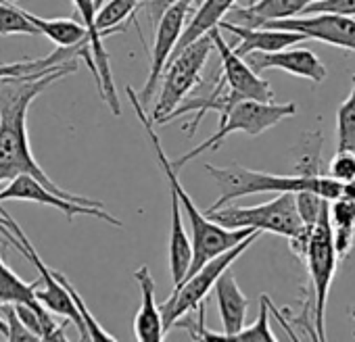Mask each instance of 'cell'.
I'll return each instance as SVG.
<instances>
[{"instance_id": "1", "label": "cell", "mask_w": 355, "mask_h": 342, "mask_svg": "<svg viewBox=\"0 0 355 342\" xmlns=\"http://www.w3.org/2000/svg\"><path fill=\"white\" fill-rule=\"evenodd\" d=\"M78 63H65L51 73L42 78H28V80H0V184L11 182L13 178L28 174L42 182L46 188H51L55 195L90 205V207H105L101 201L67 192L61 186H57L46 171L38 165L32 146H30V136H28V109L34 102L38 94H42L46 88H51L57 80L76 73Z\"/></svg>"}, {"instance_id": "2", "label": "cell", "mask_w": 355, "mask_h": 342, "mask_svg": "<svg viewBox=\"0 0 355 342\" xmlns=\"http://www.w3.org/2000/svg\"><path fill=\"white\" fill-rule=\"evenodd\" d=\"M125 92H128V98H130V102H132V107H134V111H136L138 121L142 123V127H144V132H146V136H148V140H150V146H153L155 156H157V161H159V165H161V169H163V174H165V178H167V184L175 190L178 199H180V207L187 211L189 224L193 226V238H191V244H193V261H191V267H189V273H187V276H191V273L197 271L203 263H207V261L214 259L216 255H220V253L232 249L234 244H239L243 238H247V236L253 234L255 230H251V228H224V226L216 224L214 219H209L203 211L197 209V205L193 203V199L189 197V192H187L184 186L180 184V178H178V169H173L169 156L165 154V150H163V146H161V140H159V136H157V132L153 129V119H150V115H148L146 109L140 105V100H138V96H136V92H134L132 86H128ZM257 232H259V230H257Z\"/></svg>"}, {"instance_id": "3", "label": "cell", "mask_w": 355, "mask_h": 342, "mask_svg": "<svg viewBox=\"0 0 355 342\" xmlns=\"http://www.w3.org/2000/svg\"><path fill=\"white\" fill-rule=\"evenodd\" d=\"M207 174L216 180L220 197L218 201L207 209H220L236 199L259 195V192H299V190H311L326 201L343 197V184L332 180L330 176H278V174H268V171H253L241 165H230V167H216V165H205Z\"/></svg>"}, {"instance_id": "4", "label": "cell", "mask_w": 355, "mask_h": 342, "mask_svg": "<svg viewBox=\"0 0 355 342\" xmlns=\"http://www.w3.org/2000/svg\"><path fill=\"white\" fill-rule=\"evenodd\" d=\"M295 113H297L295 102L276 105L274 100L272 102H261V100H251V98L236 100L226 113L220 115V125H218L216 134H211L205 142H201L199 146H195L193 150H189L180 159H173L171 165H173V169L184 167L189 161L201 156L203 152L220 148L222 142L234 132H245L249 136H259L266 129L278 125L282 119L293 117Z\"/></svg>"}, {"instance_id": "5", "label": "cell", "mask_w": 355, "mask_h": 342, "mask_svg": "<svg viewBox=\"0 0 355 342\" xmlns=\"http://www.w3.org/2000/svg\"><path fill=\"white\" fill-rule=\"evenodd\" d=\"M261 236V232H253L247 238H243L239 244H234L232 249L216 255L214 259H209L207 263H203L197 271H193L191 276H187L180 284L173 286V294L159 305L161 311V321H163V330L167 332L178 319H182L184 315L197 311V307L207 298V294L214 290L218 278Z\"/></svg>"}, {"instance_id": "6", "label": "cell", "mask_w": 355, "mask_h": 342, "mask_svg": "<svg viewBox=\"0 0 355 342\" xmlns=\"http://www.w3.org/2000/svg\"><path fill=\"white\" fill-rule=\"evenodd\" d=\"M214 51V40L209 34L197 38L195 42L187 44L182 51H178L163 69V84L155 109L150 111V119L161 123L178 105H180L187 94L199 86L201 71Z\"/></svg>"}, {"instance_id": "7", "label": "cell", "mask_w": 355, "mask_h": 342, "mask_svg": "<svg viewBox=\"0 0 355 342\" xmlns=\"http://www.w3.org/2000/svg\"><path fill=\"white\" fill-rule=\"evenodd\" d=\"M205 215L224 228H251V230L284 236L286 240L301 234L305 228H309L303 224L297 211L295 192H280L276 199L263 205H255V207H228L226 205L214 211H205Z\"/></svg>"}, {"instance_id": "8", "label": "cell", "mask_w": 355, "mask_h": 342, "mask_svg": "<svg viewBox=\"0 0 355 342\" xmlns=\"http://www.w3.org/2000/svg\"><path fill=\"white\" fill-rule=\"evenodd\" d=\"M305 265L309 271V282H311V296H313V323H315V336L318 340L326 338V303H328V292L336 273L338 265V255L334 251L332 242V226L328 217V203L322 207L305 251Z\"/></svg>"}, {"instance_id": "9", "label": "cell", "mask_w": 355, "mask_h": 342, "mask_svg": "<svg viewBox=\"0 0 355 342\" xmlns=\"http://www.w3.org/2000/svg\"><path fill=\"white\" fill-rule=\"evenodd\" d=\"M193 13L191 0H175V3L159 17L155 24V38H153V51H150V65H148V78L144 82V88L138 96L140 105L146 109L153 100V92L157 90V84L161 80V73L180 40V34L189 21V15Z\"/></svg>"}, {"instance_id": "10", "label": "cell", "mask_w": 355, "mask_h": 342, "mask_svg": "<svg viewBox=\"0 0 355 342\" xmlns=\"http://www.w3.org/2000/svg\"><path fill=\"white\" fill-rule=\"evenodd\" d=\"M261 28L297 32L305 40H318L355 53V17H347L338 13H303L288 19L268 21Z\"/></svg>"}, {"instance_id": "11", "label": "cell", "mask_w": 355, "mask_h": 342, "mask_svg": "<svg viewBox=\"0 0 355 342\" xmlns=\"http://www.w3.org/2000/svg\"><path fill=\"white\" fill-rule=\"evenodd\" d=\"M3 201H34V203L46 205V207H55L69 219V224L73 222L76 215H90V217L103 219L115 228H121V222L117 217H113L111 213H107L103 207H90V205H82V203L63 199L28 174L13 178L5 190H0V203Z\"/></svg>"}, {"instance_id": "12", "label": "cell", "mask_w": 355, "mask_h": 342, "mask_svg": "<svg viewBox=\"0 0 355 342\" xmlns=\"http://www.w3.org/2000/svg\"><path fill=\"white\" fill-rule=\"evenodd\" d=\"M209 36L214 40V48L220 55L222 78H224L228 90L234 92L239 98H251V100L272 102L274 100V90L270 86V82H266L263 78H259L249 67V63L234 53V48L220 34V28L209 30Z\"/></svg>"}, {"instance_id": "13", "label": "cell", "mask_w": 355, "mask_h": 342, "mask_svg": "<svg viewBox=\"0 0 355 342\" xmlns=\"http://www.w3.org/2000/svg\"><path fill=\"white\" fill-rule=\"evenodd\" d=\"M11 3H17V0H11ZM78 13L82 15V26L88 32V44H90V55H92V63L96 69V86L101 92V98L109 105L113 115H121V107H119V98H117V90H115V82H113V73H111V63H109V55L103 46V40L107 36H111L113 32H98L94 17H96V0H73Z\"/></svg>"}, {"instance_id": "14", "label": "cell", "mask_w": 355, "mask_h": 342, "mask_svg": "<svg viewBox=\"0 0 355 342\" xmlns=\"http://www.w3.org/2000/svg\"><path fill=\"white\" fill-rule=\"evenodd\" d=\"M249 67L255 73H261L266 69H282L295 78L311 80L315 84L324 82L328 71L324 63L315 57V53L307 48H282L274 53H251L245 57Z\"/></svg>"}, {"instance_id": "15", "label": "cell", "mask_w": 355, "mask_h": 342, "mask_svg": "<svg viewBox=\"0 0 355 342\" xmlns=\"http://www.w3.org/2000/svg\"><path fill=\"white\" fill-rule=\"evenodd\" d=\"M78 57H84L88 61V67L92 71V75L96 78V69L92 63V55H90V44L88 40L69 46V48H61L55 51L53 55L40 57V59H21L15 63H0V80H28V78H42L46 73H51L53 69L76 61Z\"/></svg>"}, {"instance_id": "16", "label": "cell", "mask_w": 355, "mask_h": 342, "mask_svg": "<svg viewBox=\"0 0 355 342\" xmlns=\"http://www.w3.org/2000/svg\"><path fill=\"white\" fill-rule=\"evenodd\" d=\"M218 28L234 34L241 40V44L234 46V53L239 57H243V59L247 55H251V53H274V51H282V48L295 46L297 42L305 40L297 32L276 30V28H245V26L230 24L226 19H222L218 24Z\"/></svg>"}, {"instance_id": "17", "label": "cell", "mask_w": 355, "mask_h": 342, "mask_svg": "<svg viewBox=\"0 0 355 342\" xmlns=\"http://www.w3.org/2000/svg\"><path fill=\"white\" fill-rule=\"evenodd\" d=\"M216 296H218V311L222 319V334L226 340H232L243 327L247 319V309H249V298L243 294L234 273L230 267L218 278L216 286Z\"/></svg>"}, {"instance_id": "18", "label": "cell", "mask_w": 355, "mask_h": 342, "mask_svg": "<svg viewBox=\"0 0 355 342\" xmlns=\"http://www.w3.org/2000/svg\"><path fill=\"white\" fill-rule=\"evenodd\" d=\"M309 3L313 0H253L247 7H232L224 19L245 28H261L268 21L301 15Z\"/></svg>"}, {"instance_id": "19", "label": "cell", "mask_w": 355, "mask_h": 342, "mask_svg": "<svg viewBox=\"0 0 355 342\" xmlns=\"http://www.w3.org/2000/svg\"><path fill=\"white\" fill-rule=\"evenodd\" d=\"M134 280L142 292L140 309L134 317V334L142 342H159L165 336L163 321H161V311L159 305L155 303V280L153 273L146 265L138 267L134 271Z\"/></svg>"}, {"instance_id": "20", "label": "cell", "mask_w": 355, "mask_h": 342, "mask_svg": "<svg viewBox=\"0 0 355 342\" xmlns=\"http://www.w3.org/2000/svg\"><path fill=\"white\" fill-rule=\"evenodd\" d=\"M169 207H171V219H169L171 228H169V244H167L169 273H171L173 286H178L189 273V267L193 261V244H191V238L184 228L180 199H178V195L171 186H169Z\"/></svg>"}, {"instance_id": "21", "label": "cell", "mask_w": 355, "mask_h": 342, "mask_svg": "<svg viewBox=\"0 0 355 342\" xmlns=\"http://www.w3.org/2000/svg\"><path fill=\"white\" fill-rule=\"evenodd\" d=\"M236 5V0H203V3L197 7L195 15L187 21L182 34H180V40H178L171 57L178 53V51H182L187 44L195 42L197 38L209 34V30L218 28V24L228 15V11ZM169 57V59H171Z\"/></svg>"}, {"instance_id": "22", "label": "cell", "mask_w": 355, "mask_h": 342, "mask_svg": "<svg viewBox=\"0 0 355 342\" xmlns=\"http://www.w3.org/2000/svg\"><path fill=\"white\" fill-rule=\"evenodd\" d=\"M328 217L332 226L334 251L338 259H343L355 244V199L338 197L328 201Z\"/></svg>"}, {"instance_id": "23", "label": "cell", "mask_w": 355, "mask_h": 342, "mask_svg": "<svg viewBox=\"0 0 355 342\" xmlns=\"http://www.w3.org/2000/svg\"><path fill=\"white\" fill-rule=\"evenodd\" d=\"M21 13L40 32V36H46L61 48H69V46H76V44L88 40L86 28L73 19H46V17H38L24 9H21Z\"/></svg>"}, {"instance_id": "24", "label": "cell", "mask_w": 355, "mask_h": 342, "mask_svg": "<svg viewBox=\"0 0 355 342\" xmlns=\"http://www.w3.org/2000/svg\"><path fill=\"white\" fill-rule=\"evenodd\" d=\"M38 286L36 282H24L5 261L0 257V305H36L38 298L34 294V288Z\"/></svg>"}, {"instance_id": "25", "label": "cell", "mask_w": 355, "mask_h": 342, "mask_svg": "<svg viewBox=\"0 0 355 342\" xmlns=\"http://www.w3.org/2000/svg\"><path fill=\"white\" fill-rule=\"evenodd\" d=\"M140 7V0H109L107 5H103L98 11H96V17H94V24H96V30L98 32H123L125 28L119 24L128 21L134 11Z\"/></svg>"}, {"instance_id": "26", "label": "cell", "mask_w": 355, "mask_h": 342, "mask_svg": "<svg viewBox=\"0 0 355 342\" xmlns=\"http://www.w3.org/2000/svg\"><path fill=\"white\" fill-rule=\"evenodd\" d=\"M336 150L355 152V82L336 111Z\"/></svg>"}, {"instance_id": "27", "label": "cell", "mask_w": 355, "mask_h": 342, "mask_svg": "<svg viewBox=\"0 0 355 342\" xmlns=\"http://www.w3.org/2000/svg\"><path fill=\"white\" fill-rule=\"evenodd\" d=\"M0 36H40L11 0H0Z\"/></svg>"}, {"instance_id": "28", "label": "cell", "mask_w": 355, "mask_h": 342, "mask_svg": "<svg viewBox=\"0 0 355 342\" xmlns=\"http://www.w3.org/2000/svg\"><path fill=\"white\" fill-rule=\"evenodd\" d=\"M55 273V278L65 286V290L69 292V296H71V300H73V305L78 307V311H80V317H82V321H84V325H86V332H88V340H109V342H113L115 340V336L113 334H109L98 321H96V317L90 313V309L86 307V303L82 300V296H80V292L76 290V286L61 273V271H53Z\"/></svg>"}, {"instance_id": "29", "label": "cell", "mask_w": 355, "mask_h": 342, "mask_svg": "<svg viewBox=\"0 0 355 342\" xmlns=\"http://www.w3.org/2000/svg\"><path fill=\"white\" fill-rule=\"evenodd\" d=\"M232 340H263V342H276L278 338L274 336L270 327V296L259 298V315L253 325L243 327Z\"/></svg>"}, {"instance_id": "30", "label": "cell", "mask_w": 355, "mask_h": 342, "mask_svg": "<svg viewBox=\"0 0 355 342\" xmlns=\"http://www.w3.org/2000/svg\"><path fill=\"white\" fill-rule=\"evenodd\" d=\"M295 203H297V211H299L303 224L311 228V226L315 224V219H318L322 207H324L328 201H326L324 197L311 192V190H299V192H295Z\"/></svg>"}, {"instance_id": "31", "label": "cell", "mask_w": 355, "mask_h": 342, "mask_svg": "<svg viewBox=\"0 0 355 342\" xmlns=\"http://www.w3.org/2000/svg\"><path fill=\"white\" fill-rule=\"evenodd\" d=\"M328 176L340 184L355 180V152L351 150H336L334 159L330 161Z\"/></svg>"}, {"instance_id": "32", "label": "cell", "mask_w": 355, "mask_h": 342, "mask_svg": "<svg viewBox=\"0 0 355 342\" xmlns=\"http://www.w3.org/2000/svg\"><path fill=\"white\" fill-rule=\"evenodd\" d=\"M0 307H3V317H5L7 330H9L7 332V340H13V342H17V340H38L36 334L30 332L24 325V321L19 319V315H17L13 305H0Z\"/></svg>"}, {"instance_id": "33", "label": "cell", "mask_w": 355, "mask_h": 342, "mask_svg": "<svg viewBox=\"0 0 355 342\" xmlns=\"http://www.w3.org/2000/svg\"><path fill=\"white\" fill-rule=\"evenodd\" d=\"M175 3V0H140V7H144L148 19L153 21V26L159 21V17Z\"/></svg>"}, {"instance_id": "34", "label": "cell", "mask_w": 355, "mask_h": 342, "mask_svg": "<svg viewBox=\"0 0 355 342\" xmlns=\"http://www.w3.org/2000/svg\"><path fill=\"white\" fill-rule=\"evenodd\" d=\"M7 332H9V330H7V321H5L3 315H0V334H3V336L7 338Z\"/></svg>"}, {"instance_id": "35", "label": "cell", "mask_w": 355, "mask_h": 342, "mask_svg": "<svg viewBox=\"0 0 355 342\" xmlns=\"http://www.w3.org/2000/svg\"><path fill=\"white\" fill-rule=\"evenodd\" d=\"M191 3H193V7H199V5L203 3V0H191Z\"/></svg>"}, {"instance_id": "36", "label": "cell", "mask_w": 355, "mask_h": 342, "mask_svg": "<svg viewBox=\"0 0 355 342\" xmlns=\"http://www.w3.org/2000/svg\"><path fill=\"white\" fill-rule=\"evenodd\" d=\"M251 3H253V0H249V5H251Z\"/></svg>"}, {"instance_id": "37", "label": "cell", "mask_w": 355, "mask_h": 342, "mask_svg": "<svg viewBox=\"0 0 355 342\" xmlns=\"http://www.w3.org/2000/svg\"><path fill=\"white\" fill-rule=\"evenodd\" d=\"M0 119H3V115H0Z\"/></svg>"}]
</instances>
